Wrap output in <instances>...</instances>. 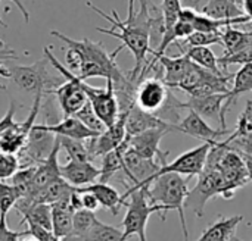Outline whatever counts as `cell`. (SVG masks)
I'll return each instance as SVG.
<instances>
[{
    "instance_id": "cell-1",
    "label": "cell",
    "mask_w": 252,
    "mask_h": 241,
    "mask_svg": "<svg viewBox=\"0 0 252 241\" xmlns=\"http://www.w3.org/2000/svg\"><path fill=\"white\" fill-rule=\"evenodd\" d=\"M87 6L97 12L100 16H103L108 22H111L114 29H106L102 27H97L96 31L115 37L121 40V49L127 47L136 60V65L133 71L128 74V77L134 81L142 80V71L145 65L148 63L146 56L152 52L151 49V40H149V31H151V13H149V0H128V15L127 19L123 21L117 10H112V16L94 6L92 1H87Z\"/></svg>"
},
{
    "instance_id": "cell-2",
    "label": "cell",
    "mask_w": 252,
    "mask_h": 241,
    "mask_svg": "<svg viewBox=\"0 0 252 241\" xmlns=\"http://www.w3.org/2000/svg\"><path fill=\"white\" fill-rule=\"evenodd\" d=\"M50 35L62 40L68 46L65 53L66 68L80 78L112 80L114 88L123 87L128 82V74L126 75L115 62L117 54L114 52L108 53L100 43H96L90 38L77 41L55 29L50 31Z\"/></svg>"
},
{
    "instance_id": "cell-3",
    "label": "cell",
    "mask_w": 252,
    "mask_h": 241,
    "mask_svg": "<svg viewBox=\"0 0 252 241\" xmlns=\"http://www.w3.org/2000/svg\"><path fill=\"white\" fill-rule=\"evenodd\" d=\"M189 180L183 178L177 172H164L157 175L149 186H146V194L152 203L162 205L167 212L177 211L185 239L189 240V231L185 218V200L188 196Z\"/></svg>"
},
{
    "instance_id": "cell-4",
    "label": "cell",
    "mask_w": 252,
    "mask_h": 241,
    "mask_svg": "<svg viewBox=\"0 0 252 241\" xmlns=\"http://www.w3.org/2000/svg\"><path fill=\"white\" fill-rule=\"evenodd\" d=\"M123 202L124 206H127V212L121 224L124 240L133 236H137L139 240H146V225L154 214H159L162 221H165V208L149 200L146 194V186L131 191H126L123 194Z\"/></svg>"
},
{
    "instance_id": "cell-5",
    "label": "cell",
    "mask_w": 252,
    "mask_h": 241,
    "mask_svg": "<svg viewBox=\"0 0 252 241\" xmlns=\"http://www.w3.org/2000/svg\"><path fill=\"white\" fill-rule=\"evenodd\" d=\"M49 60L44 57L31 65H7L6 60H0V77L12 80L21 90L28 93L43 91L61 85L65 78L62 75L53 77L47 72Z\"/></svg>"
},
{
    "instance_id": "cell-6",
    "label": "cell",
    "mask_w": 252,
    "mask_h": 241,
    "mask_svg": "<svg viewBox=\"0 0 252 241\" xmlns=\"http://www.w3.org/2000/svg\"><path fill=\"white\" fill-rule=\"evenodd\" d=\"M198 177V183L193 190L188 191L185 206L190 208L198 218L204 216L205 205L216 196H223L224 199H233L235 193H232L221 174L217 169H202Z\"/></svg>"
},
{
    "instance_id": "cell-7",
    "label": "cell",
    "mask_w": 252,
    "mask_h": 241,
    "mask_svg": "<svg viewBox=\"0 0 252 241\" xmlns=\"http://www.w3.org/2000/svg\"><path fill=\"white\" fill-rule=\"evenodd\" d=\"M80 87L86 91L89 102L92 103L96 115L105 124V127L112 125L120 115V106L112 80H106V87L96 88L89 85L86 80L80 78Z\"/></svg>"
},
{
    "instance_id": "cell-8",
    "label": "cell",
    "mask_w": 252,
    "mask_h": 241,
    "mask_svg": "<svg viewBox=\"0 0 252 241\" xmlns=\"http://www.w3.org/2000/svg\"><path fill=\"white\" fill-rule=\"evenodd\" d=\"M56 144V134L46 131L41 124H34L30 130L24 149L18 153L21 166L38 165L53 150Z\"/></svg>"
},
{
    "instance_id": "cell-9",
    "label": "cell",
    "mask_w": 252,
    "mask_h": 241,
    "mask_svg": "<svg viewBox=\"0 0 252 241\" xmlns=\"http://www.w3.org/2000/svg\"><path fill=\"white\" fill-rule=\"evenodd\" d=\"M170 131H173V124L151 128L134 135H127V146L148 159H157L162 166L167 163L170 152H162L159 143Z\"/></svg>"
},
{
    "instance_id": "cell-10",
    "label": "cell",
    "mask_w": 252,
    "mask_h": 241,
    "mask_svg": "<svg viewBox=\"0 0 252 241\" xmlns=\"http://www.w3.org/2000/svg\"><path fill=\"white\" fill-rule=\"evenodd\" d=\"M170 87L159 77H145L139 81L134 94V103L146 112L157 115L165 105Z\"/></svg>"
},
{
    "instance_id": "cell-11",
    "label": "cell",
    "mask_w": 252,
    "mask_h": 241,
    "mask_svg": "<svg viewBox=\"0 0 252 241\" xmlns=\"http://www.w3.org/2000/svg\"><path fill=\"white\" fill-rule=\"evenodd\" d=\"M211 146H213V143L204 141V144H201L199 147L185 152L183 155L177 156L171 163L167 162L165 165H162L159 168V171L157 172V175L164 174V172H177V174L188 175V177L199 175L205 166V161H207Z\"/></svg>"
},
{
    "instance_id": "cell-12",
    "label": "cell",
    "mask_w": 252,
    "mask_h": 241,
    "mask_svg": "<svg viewBox=\"0 0 252 241\" xmlns=\"http://www.w3.org/2000/svg\"><path fill=\"white\" fill-rule=\"evenodd\" d=\"M173 131L183 133L201 141H208V143H216L224 134H230L227 128H220V130L213 128L201 115H198L190 109L183 119H180L177 124H173Z\"/></svg>"
},
{
    "instance_id": "cell-13",
    "label": "cell",
    "mask_w": 252,
    "mask_h": 241,
    "mask_svg": "<svg viewBox=\"0 0 252 241\" xmlns=\"http://www.w3.org/2000/svg\"><path fill=\"white\" fill-rule=\"evenodd\" d=\"M227 93H216L208 96H189V100L183 103L185 109H190L201 115L204 119H216L220 122V128H226V119L223 118V105Z\"/></svg>"
},
{
    "instance_id": "cell-14",
    "label": "cell",
    "mask_w": 252,
    "mask_h": 241,
    "mask_svg": "<svg viewBox=\"0 0 252 241\" xmlns=\"http://www.w3.org/2000/svg\"><path fill=\"white\" fill-rule=\"evenodd\" d=\"M99 175L100 168H96L92 161L68 159L66 163L61 165V177L77 188L97 181Z\"/></svg>"
},
{
    "instance_id": "cell-15",
    "label": "cell",
    "mask_w": 252,
    "mask_h": 241,
    "mask_svg": "<svg viewBox=\"0 0 252 241\" xmlns=\"http://www.w3.org/2000/svg\"><path fill=\"white\" fill-rule=\"evenodd\" d=\"M154 57L161 65L162 80L170 88H173L176 84H179L183 80V77L186 75V72L189 71V68L192 66V60L183 53L176 57H170L165 54H158Z\"/></svg>"
},
{
    "instance_id": "cell-16",
    "label": "cell",
    "mask_w": 252,
    "mask_h": 241,
    "mask_svg": "<svg viewBox=\"0 0 252 241\" xmlns=\"http://www.w3.org/2000/svg\"><path fill=\"white\" fill-rule=\"evenodd\" d=\"M164 125H170V124L165 122L164 119L158 118L157 115L143 110L136 103H133L130 106V109L127 110V118H126L127 135H134V134L143 133L146 130L157 128V127H164Z\"/></svg>"
},
{
    "instance_id": "cell-17",
    "label": "cell",
    "mask_w": 252,
    "mask_h": 241,
    "mask_svg": "<svg viewBox=\"0 0 252 241\" xmlns=\"http://www.w3.org/2000/svg\"><path fill=\"white\" fill-rule=\"evenodd\" d=\"M43 128L46 131H50L56 135L61 137H71V138H78V140H87L99 133H94L89 127H86L75 115L63 116V119L56 121L53 124H44L41 122Z\"/></svg>"
},
{
    "instance_id": "cell-18",
    "label": "cell",
    "mask_w": 252,
    "mask_h": 241,
    "mask_svg": "<svg viewBox=\"0 0 252 241\" xmlns=\"http://www.w3.org/2000/svg\"><path fill=\"white\" fill-rule=\"evenodd\" d=\"M69 197L50 205L52 206V231L58 240H66L72 231L74 208L71 205Z\"/></svg>"
},
{
    "instance_id": "cell-19",
    "label": "cell",
    "mask_w": 252,
    "mask_h": 241,
    "mask_svg": "<svg viewBox=\"0 0 252 241\" xmlns=\"http://www.w3.org/2000/svg\"><path fill=\"white\" fill-rule=\"evenodd\" d=\"M244 222L242 215H235L230 218L220 216L214 224H211L201 234L199 241H230L236 240V230L239 224Z\"/></svg>"
},
{
    "instance_id": "cell-20",
    "label": "cell",
    "mask_w": 252,
    "mask_h": 241,
    "mask_svg": "<svg viewBox=\"0 0 252 241\" xmlns=\"http://www.w3.org/2000/svg\"><path fill=\"white\" fill-rule=\"evenodd\" d=\"M81 190H86V191H92L100 208L109 211L114 216L118 215L120 209L124 206V202H123V194H120L117 191V188H114L112 186H109V183H102V181H94L89 186H84V187H80Z\"/></svg>"
},
{
    "instance_id": "cell-21",
    "label": "cell",
    "mask_w": 252,
    "mask_h": 241,
    "mask_svg": "<svg viewBox=\"0 0 252 241\" xmlns=\"http://www.w3.org/2000/svg\"><path fill=\"white\" fill-rule=\"evenodd\" d=\"M233 84L230 85V90L227 91V97L224 100L223 105V118L226 119L227 110L230 109V106L235 105V102L238 100L239 96L252 91V62L250 63H244L242 68L233 74Z\"/></svg>"
},
{
    "instance_id": "cell-22",
    "label": "cell",
    "mask_w": 252,
    "mask_h": 241,
    "mask_svg": "<svg viewBox=\"0 0 252 241\" xmlns=\"http://www.w3.org/2000/svg\"><path fill=\"white\" fill-rule=\"evenodd\" d=\"M177 47L180 49V52L183 54H186L196 65H199L205 69H210L213 72L223 74L221 68L219 65V57L214 54V52L210 49V46H182V44H177Z\"/></svg>"
},
{
    "instance_id": "cell-23",
    "label": "cell",
    "mask_w": 252,
    "mask_h": 241,
    "mask_svg": "<svg viewBox=\"0 0 252 241\" xmlns=\"http://www.w3.org/2000/svg\"><path fill=\"white\" fill-rule=\"evenodd\" d=\"M242 0H207L201 13L213 18H238L245 15L241 6Z\"/></svg>"
},
{
    "instance_id": "cell-24",
    "label": "cell",
    "mask_w": 252,
    "mask_h": 241,
    "mask_svg": "<svg viewBox=\"0 0 252 241\" xmlns=\"http://www.w3.org/2000/svg\"><path fill=\"white\" fill-rule=\"evenodd\" d=\"M97 222L94 212L87 209H77L72 214V231L66 240H86V236Z\"/></svg>"
},
{
    "instance_id": "cell-25",
    "label": "cell",
    "mask_w": 252,
    "mask_h": 241,
    "mask_svg": "<svg viewBox=\"0 0 252 241\" xmlns=\"http://www.w3.org/2000/svg\"><path fill=\"white\" fill-rule=\"evenodd\" d=\"M123 149L124 146L121 144L118 149L106 153L102 156V166H100V175L97 181L102 183H109V180L115 175H118L123 171Z\"/></svg>"
},
{
    "instance_id": "cell-26",
    "label": "cell",
    "mask_w": 252,
    "mask_h": 241,
    "mask_svg": "<svg viewBox=\"0 0 252 241\" xmlns=\"http://www.w3.org/2000/svg\"><path fill=\"white\" fill-rule=\"evenodd\" d=\"M61 149H63L68 155V159H75V161H92L93 158L87 149L86 140H78V138H71V137H61Z\"/></svg>"
},
{
    "instance_id": "cell-27",
    "label": "cell",
    "mask_w": 252,
    "mask_h": 241,
    "mask_svg": "<svg viewBox=\"0 0 252 241\" xmlns=\"http://www.w3.org/2000/svg\"><path fill=\"white\" fill-rule=\"evenodd\" d=\"M86 240L123 241L124 240V233H123V230H120L114 225L103 224L102 221L97 219V222L93 225V228L86 236Z\"/></svg>"
},
{
    "instance_id": "cell-28",
    "label": "cell",
    "mask_w": 252,
    "mask_h": 241,
    "mask_svg": "<svg viewBox=\"0 0 252 241\" xmlns=\"http://www.w3.org/2000/svg\"><path fill=\"white\" fill-rule=\"evenodd\" d=\"M19 196V191L12 183L0 180V216H7L9 211L15 206Z\"/></svg>"
},
{
    "instance_id": "cell-29",
    "label": "cell",
    "mask_w": 252,
    "mask_h": 241,
    "mask_svg": "<svg viewBox=\"0 0 252 241\" xmlns=\"http://www.w3.org/2000/svg\"><path fill=\"white\" fill-rule=\"evenodd\" d=\"M232 138H252V100L247 102L245 109L239 115L236 128L230 133Z\"/></svg>"
},
{
    "instance_id": "cell-30",
    "label": "cell",
    "mask_w": 252,
    "mask_h": 241,
    "mask_svg": "<svg viewBox=\"0 0 252 241\" xmlns=\"http://www.w3.org/2000/svg\"><path fill=\"white\" fill-rule=\"evenodd\" d=\"M182 46H211V44H220L223 46L221 40V31L220 32H208V31H193L190 35L185 38L183 43L174 41Z\"/></svg>"
},
{
    "instance_id": "cell-31",
    "label": "cell",
    "mask_w": 252,
    "mask_h": 241,
    "mask_svg": "<svg viewBox=\"0 0 252 241\" xmlns=\"http://www.w3.org/2000/svg\"><path fill=\"white\" fill-rule=\"evenodd\" d=\"M75 116L86 125V127H89L90 130H93L94 133H102L106 127H105V124L99 119V116L96 115V112H94V109H93V106H92V103L87 100L86 103H84V106L75 113Z\"/></svg>"
},
{
    "instance_id": "cell-32",
    "label": "cell",
    "mask_w": 252,
    "mask_h": 241,
    "mask_svg": "<svg viewBox=\"0 0 252 241\" xmlns=\"http://www.w3.org/2000/svg\"><path fill=\"white\" fill-rule=\"evenodd\" d=\"M182 0H162L161 9L165 21V31H168L179 19V13L182 10Z\"/></svg>"
},
{
    "instance_id": "cell-33",
    "label": "cell",
    "mask_w": 252,
    "mask_h": 241,
    "mask_svg": "<svg viewBox=\"0 0 252 241\" xmlns=\"http://www.w3.org/2000/svg\"><path fill=\"white\" fill-rule=\"evenodd\" d=\"M22 224L27 225V230H25V231H27V234H28V239H34V240L38 241L58 240V239L55 237V234H53L52 230H47V228H44V227H41V225L32 222V221H25V222H22Z\"/></svg>"
},
{
    "instance_id": "cell-34",
    "label": "cell",
    "mask_w": 252,
    "mask_h": 241,
    "mask_svg": "<svg viewBox=\"0 0 252 241\" xmlns=\"http://www.w3.org/2000/svg\"><path fill=\"white\" fill-rule=\"evenodd\" d=\"M21 239H28L27 231L10 230L6 224V218L0 216V241H18Z\"/></svg>"
},
{
    "instance_id": "cell-35",
    "label": "cell",
    "mask_w": 252,
    "mask_h": 241,
    "mask_svg": "<svg viewBox=\"0 0 252 241\" xmlns=\"http://www.w3.org/2000/svg\"><path fill=\"white\" fill-rule=\"evenodd\" d=\"M78 190H80V197H81V209L96 212L100 208L96 196L92 191H86V190H81V188H78Z\"/></svg>"
},
{
    "instance_id": "cell-36",
    "label": "cell",
    "mask_w": 252,
    "mask_h": 241,
    "mask_svg": "<svg viewBox=\"0 0 252 241\" xmlns=\"http://www.w3.org/2000/svg\"><path fill=\"white\" fill-rule=\"evenodd\" d=\"M18 107H19L18 103H16L15 100H10L7 112H6L4 116L0 119V134H1L6 128H9L10 125H13V124L16 122V121H15V113H16Z\"/></svg>"
},
{
    "instance_id": "cell-37",
    "label": "cell",
    "mask_w": 252,
    "mask_h": 241,
    "mask_svg": "<svg viewBox=\"0 0 252 241\" xmlns=\"http://www.w3.org/2000/svg\"><path fill=\"white\" fill-rule=\"evenodd\" d=\"M9 59H13V60H16V59H19V56L16 54V52L13 50V49H9V47H0V60H9ZM0 88L1 90H6V85L0 81Z\"/></svg>"
},
{
    "instance_id": "cell-38",
    "label": "cell",
    "mask_w": 252,
    "mask_h": 241,
    "mask_svg": "<svg viewBox=\"0 0 252 241\" xmlns=\"http://www.w3.org/2000/svg\"><path fill=\"white\" fill-rule=\"evenodd\" d=\"M18 9H19V12L22 13V16H24V21L25 22H30V13H28V10H27V7L24 6V3H22V0H10Z\"/></svg>"
},
{
    "instance_id": "cell-39",
    "label": "cell",
    "mask_w": 252,
    "mask_h": 241,
    "mask_svg": "<svg viewBox=\"0 0 252 241\" xmlns=\"http://www.w3.org/2000/svg\"><path fill=\"white\" fill-rule=\"evenodd\" d=\"M241 6H242L244 13L252 21V0H242L241 1Z\"/></svg>"
},
{
    "instance_id": "cell-40",
    "label": "cell",
    "mask_w": 252,
    "mask_h": 241,
    "mask_svg": "<svg viewBox=\"0 0 252 241\" xmlns=\"http://www.w3.org/2000/svg\"><path fill=\"white\" fill-rule=\"evenodd\" d=\"M241 155H242V158H244V161L247 163V168H248V172H250V178H251L252 181V155H247V153H241Z\"/></svg>"
},
{
    "instance_id": "cell-41",
    "label": "cell",
    "mask_w": 252,
    "mask_h": 241,
    "mask_svg": "<svg viewBox=\"0 0 252 241\" xmlns=\"http://www.w3.org/2000/svg\"><path fill=\"white\" fill-rule=\"evenodd\" d=\"M0 25H1L3 28H7V24H6V22H4V21L1 19V18H0Z\"/></svg>"
},
{
    "instance_id": "cell-42",
    "label": "cell",
    "mask_w": 252,
    "mask_h": 241,
    "mask_svg": "<svg viewBox=\"0 0 252 241\" xmlns=\"http://www.w3.org/2000/svg\"><path fill=\"white\" fill-rule=\"evenodd\" d=\"M4 46H6V44H4V43H3V40L0 38V47H4Z\"/></svg>"
}]
</instances>
